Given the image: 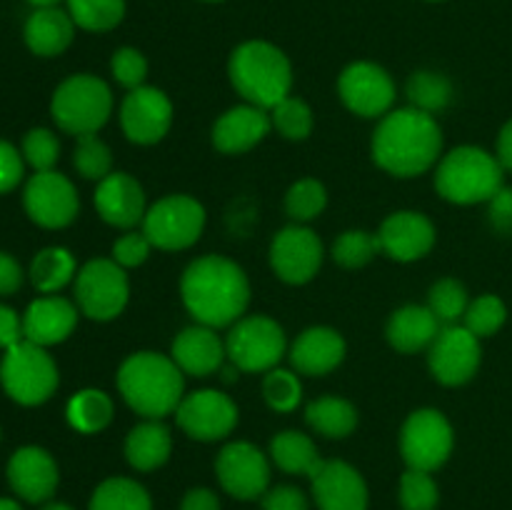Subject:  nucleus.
I'll list each match as a JSON object with an SVG mask.
<instances>
[{
    "label": "nucleus",
    "mask_w": 512,
    "mask_h": 510,
    "mask_svg": "<svg viewBox=\"0 0 512 510\" xmlns=\"http://www.w3.org/2000/svg\"><path fill=\"white\" fill-rule=\"evenodd\" d=\"M180 295L188 313L208 328L235 325L250 303V283L238 263L223 255H205L185 268Z\"/></svg>",
    "instance_id": "f257e3e1"
},
{
    "label": "nucleus",
    "mask_w": 512,
    "mask_h": 510,
    "mask_svg": "<svg viewBox=\"0 0 512 510\" xmlns=\"http://www.w3.org/2000/svg\"><path fill=\"white\" fill-rule=\"evenodd\" d=\"M373 160L390 175L415 178L438 163L443 133L438 120L418 108L390 110L373 133Z\"/></svg>",
    "instance_id": "f03ea898"
},
{
    "label": "nucleus",
    "mask_w": 512,
    "mask_h": 510,
    "mask_svg": "<svg viewBox=\"0 0 512 510\" xmlns=\"http://www.w3.org/2000/svg\"><path fill=\"white\" fill-rule=\"evenodd\" d=\"M183 375L173 358L143 350L123 360L118 390L125 403L145 420H163L165 415H173L185 398Z\"/></svg>",
    "instance_id": "7ed1b4c3"
},
{
    "label": "nucleus",
    "mask_w": 512,
    "mask_h": 510,
    "mask_svg": "<svg viewBox=\"0 0 512 510\" xmlns=\"http://www.w3.org/2000/svg\"><path fill=\"white\" fill-rule=\"evenodd\" d=\"M228 75L245 103L273 110L293 88V65L288 55L265 40H248L230 55Z\"/></svg>",
    "instance_id": "20e7f679"
},
{
    "label": "nucleus",
    "mask_w": 512,
    "mask_h": 510,
    "mask_svg": "<svg viewBox=\"0 0 512 510\" xmlns=\"http://www.w3.org/2000/svg\"><path fill=\"white\" fill-rule=\"evenodd\" d=\"M503 165L488 150L463 145L440 160L435 188L448 203L475 205L488 203L503 188Z\"/></svg>",
    "instance_id": "39448f33"
},
{
    "label": "nucleus",
    "mask_w": 512,
    "mask_h": 510,
    "mask_svg": "<svg viewBox=\"0 0 512 510\" xmlns=\"http://www.w3.org/2000/svg\"><path fill=\"white\" fill-rule=\"evenodd\" d=\"M113 113V93L98 75L78 73L65 78L50 100V115L63 133L83 138L98 135Z\"/></svg>",
    "instance_id": "423d86ee"
},
{
    "label": "nucleus",
    "mask_w": 512,
    "mask_h": 510,
    "mask_svg": "<svg viewBox=\"0 0 512 510\" xmlns=\"http://www.w3.org/2000/svg\"><path fill=\"white\" fill-rule=\"evenodd\" d=\"M58 383V365L43 345L23 340L5 350L0 360V385L5 395L18 405H25V408L43 405L45 400L53 398Z\"/></svg>",
    "instance_id": "0eeeda50"
},
{
    "label": "nucleus",
    "mask_w": 512,
    "mask_h": 510,
    "mask_svg": "<svg viewBox=\"0 0 512 510\" xmlns=\"http://www.w3.org/2000/svg\"><path fill=\"white\" fill-rule=\"evenodd\" d=\"M288 340L283 328L268 315H248L230 328L225 353L245 373H268L283 360Z\"/></svg>",
    "instance_id": "6e6552de"
},
{
    "label": "nucleus",
    "mask_w": 512,
    "mask_h": 510,
    "mask_svg": "<svg viewBox=\"0 0 512 510\" xmlns=\"http://www.w3.org/2000/svg\"><path fill=\"white\" fill-rule=\"evenodd\" d=\"M453 445V425L435 408H420L410 413L400 430V455L410 470L435 473L448 463Z\"/></svg>",
    "instance_id": "1a4fd4ad"
},
{
    "label": "nucleus",
    "mask_w": 512,
    "mask_h": 510,
    "mask_svg": "<svg viewBox=\"0 0 512 510\" xmlns=\"http://www.w3.org/2000/svg\"><path fill=\"white\" fill-rule=\"evenodd\" d=\"M128 298V275L115 260L95 258L75 275V300L85 318L100 323L118 318L128 305Z\"/></svg>",
    "instance_id": "9d476101"
},
{
    "label": "nucleus",
    "mask_w": 512,
    "mask_h": 510,
    "mask_svg": "<svg viewBox=\"0 0 512 510\" xmlns=\"http://www.w3.org/2000/svg\"><path fill=\"white\" fill-rule=\"evenodd\" d=\"M205 228V208L190 195H168L150 205L143 233L160 250H185L198 243Z\"/></svg>",
    "instance_id": "9b49d317"
},
{
    "label": "nucleus",
    "mask_w": 512,
    "mask_h": 510,
    "mask_svg": "<svg viewBox=\"0 0 512 510\" xmlns=\"http://www.w3.org/2000/svg\"><path fill=\"white\" fill-rule=\"evenodd\" d=\"M23 208L35 225L48 230L68 228L80 210V198L75 185L58 170L35 173L25 183Z\"/></svg>",
    "instance_id": "f8f14e48"
},
{
    "label": "nucleus",
    "mask_w": 512,
    "mask_h": 510,
    "mask_svg": "<svg viewBox=\"0 0 512 510\" xmlns=\"http://www.w3.org/2000/svg\"><path fill=\"white\" fill-rule=\"evenodd\" d=\"M480 358V338L465 325H445L428 348L430 373L448 388H458L473 380L480 368Z\"/></svg>",
    "instance_id": "ddd939ff"
},
{
    "label": "nucleus",
    "mask_w": 512,
    "mask_h": 510,
    "mask_svg": "<svg viewBox=\"0 0 512 510\" xmlns=\"http://www.w3.org/2000/svg\"><path fill=\"white\" fill-rule=\"evenodd\" d=\"M178 425L188 438L200 443L228 438L238 425V405L220 390H195L180 400L175 410Z\"/></svg>",
    "instance_id": "4468645a"
},
{
    "label": "nucleus",
    "mask_w": 512,
    "mask_h": 510,
    "mask_svg": "<svg viewBox=\"0 0 512 510\" xmlns=\"http://www.w3.org/2000/svg\"><path fill=\"white\" fill-rule=\"evenodd\" d=\"M215 475L228 495L238 500H258L270 488V463L253 443H228L215 460Z\"/></svg>",
    "instance_id": "2eb2a0df"
},
{
    "label": "nucleus",
    "mask_w": 512,
    "mask_h": 510,
    "mask_svg": "<svg viewBox=\"0 0 512 510\" xmlns=\"http://www.w3.org/2000/svg\"><path fill=\"white\" fill-rule=\"evenodd\" d=\"M338 93L345 108L360 118L388 115L395 103V83L388 70L368 60H358L343 70L338 80Z\"/></svg>",
    "instance_id": "dca6fc26"
},
{
    "label": "nucleus",
    "mask_w": 512,
    "mask_h": 510,
    "mask_svg": "<svg viewBox=\"0 0 512 510\" xmlns=\"http://www.w3.org/2000/svg\"><path fill=\"white\" fill-rule=\"evenodd\" d=\"M270 265L283 283H310L323 265V243L310 228L288 225L270 243Z\"/></svg>",
    "instance_id": "f3484780"
},
{
    "label": "nucleus",
    "mask_w": 512,
    "mask_h": 510,
    "mask_svg": "<svg viewBox=\"0 0 512 510\" xmlns=\"http://www.w3.org/2000/svg\"><path fill=\"white\" fill-rule=\"evenodd\" d=\"M120 125L130 143H160L173 125V103L163 90L140 85L125 95L120 105Z\"/></svg>",
    "instance_id": "a211bd4d"
},
{
    "label": "nucleus",
    "mask_w": 512,
    "mask_h": 510,
    "mask_svg": "<svg viewBox=\"0 0 512 510\" xmlns=\"http://www.w3.org/2000/svg\"><path fill=\"white\" fill-rule=\"evenodd\" d=\"M8 485L20 500L43 505L53 500L60 483V470L53 455L40 445H23L8 460Z\"/></svg>",
    "instance_id": "6ab92c4d"
},
{
    "label": "nucleus",
    "mask_w": 512,
    "mask_h": 510,
    "mask_svg": "<svg viewBox=\"0 0 512 510\" xmlns=\"http://www.w3.org/2000/svg\"><path fill=\"white\" fill-rule=\"evenodd\" d=\"M310 483L318 510H368L365 478L345 460H323Z\"/></svg>",
    "instance_id": "aec40b11"
},
{
    "label": "nucleus",
    "mask_w": 512,
    "mask_h": 510,
    "mask_svg": "<svg viewBox=\"0 0 512 510\" xmlns=\"http://www.w3.org/2000/svg\"><path fill=\"white\" fill-rule=\"evenodd\" d=\"M380 250L398 263L425 258L435 245V225L415 210H398L380 225Z\"/></svg>",
    "instance_id": "412c9836"
},
{
    "label": "nucleus",
    "mask_w": 512,
    "mask_h": 510,
    "mask_svg": "<svg viewBox=\"0 0 512 510\" xmlns=\"http://www.w3.org/2000/svg\"><path fill=\"white\" fill-rule=\"evenodd\" d=\"M93 200L100 218L115 228H135L138 223H143L145 213H148L143 185L128 173H110L108 178L100 180Z\"/></svg>",
    "instance_id": "4be33fe9"
},
{
    "label": "nucleus",
    "mask_w": 512,
    "mask_h": 510,
    "mask_svg": "<svg viewBox=\"0 0 512 510\" xmlns=\"http://www.w3.org/2000/svg\"><path fill=\"white\" fill-rule=\"evenodd\" d=\"M270 128H273V120L263 108L250 103L235 105L215 120L213 145L225 155L248 153L255 145L263 143Z\"/></svg>",
    "instance_id": "5701e85b"
},
{
    "label": "nucleus",
    "mask_w": 512,
    "mask_h": 510,
    "mask_svg": "<svg viewBox=\"0 0 512 510\" xmlns=\"http://www.w3.org/2000/svg\"><path fill=\"white\" fill-rule=\"evenodd\" d=\"M75 325H78V310L60 295H43V298L33 300L23 313L25 340L43 345V348L68 340Z\"/></svg>",
    "instance_id": "b1692460"
},
{
    "label": "nucleus",
    "mask_w": 512,
    "mask_h": 510,
    "mask_svg": "<svg viewBox=\"0 0 512 510\" xmlns=\"http://www.w3.org/2000/svg\"><path fill=\"white\" fill-rule=\"evenodd\" d=\"M225 343L218 338L215 328L208 325H190V328L180 330L170 348V358L175 360L185 375H195V378H208L210 373L223 365L225 360Z\"/></svg>",
    "instance_id": "393cba45"
},
{
    "label": "nucleus",
    "mask_w": 512,
    "mask_h": 510,
    "mask_svg": "<svg viewBox=\"0 0 512 510\" xmlns=\"http://www.w3.org/2000/svg\"><path fill=\"white\" fill-rule=\"evenodd\" d=\"M345 340L338 330L333 328H308L298 335V340L290 348V365L300 375H328L345 360Z\"/></svg>",
    "instance_id": "a878e982"
},
{
    "label": "nucleus",
    "mask_w": 512,
    "mask_h": 510,
    "mask_svg": "<svg viewBox=\"0 0 512 510\" xmlns=\"http://www.w3.org/2000/svg\"><path fill=\"white\" fill-rule=\"evenodd\" d=\"M23 38L30 53L40 55V58H55L73 43L75 23L68 10H60L58 5L35 8L33 15L25 20Z\"/></svg>",
    "instance_id": "bb28decb"
},
{
    "label": "nucleus",
    "mask_w": 512,
    "mask_h": 510,
    "mask_svg": "<svg viewBox=\"0 0 512 510\" xmlns=\"http://www.w3.org/2000/svg\"><path fill=\"white\" fill-rule=\"evenodd\" d=\"M440 330L443 325L428 305H405L390 315L385 335L398 353H418L433 345Z\"/></svg>",
    "instance_id": "cd10ccee"
},
{
    "label": "nucleus",
    "mask_w": 512,
    "mask_h": 510,
    "mask_svg": "<svg viewBox=\"0 0 512 510\" xmlns=\"http://www.w3.org/2000/svg\"><path fill=\"white\" fill-rule=\"evenodd\" d=\"M170 453H173V435L163 420H143L125 438V460L140 473L163 468Z\"/></svg>",
    "instance_id": "c85d7f7f"
},
{
    "label": "nucleus",
    "mask_w": 512,
    "mask_h": 510,
    "mask_svg": "<svg viewBox=\"0 0 512 510\" xmlns=\"http://www.w3.org/2000/svg\"><path fill=\"white\" fill-rule=\"evenodd\" d=\"M270 458L283 473L308 475V478H313L323 465L318 445L310 440V435L300 433V430H283V433L275 435L273 443H270Z\"/></svg>",
    "instance_id": "c756f323"
},
{
    "label": "nucleus",
    "mask_w": 512,
    "mask_h": 510,
    "mask_svg": "<svg viewBox=\"0 0 512 510\" xmlns=\"http://www.w3.org/2000/svg\"><path fill=\"white\" fill-rule=\"evenodd\" d=\"M305 420L315 433L325 435V438H348L355 428H358V410L350 400L335 398H318L305 408Z\"/></svg>",
    "instance_id": "7c9ffc66"
},
{
    "label": "nucleus",
    "mask_w": 512,
    "mask_h": 510,
    "mask_svg": "<svg viewBox=\"0 0 512 510\" xmlns=\"http://www.w3.org/2000/svg\"><path fill=\"white\" fill-rule=\"evenodd\" d=\"M65 415H68V423L73 425L78 433H100V430L108 428L110 420H113V400H110V395L103 393V390H78V393L68 400Z\"/></svg>",
    "instance_id": "2f4dec72"
},
{
    "label": "nucleus",
    "mask_w": 512,
    "mask_h": 510,
    "mask_svg": "<svg viewBox=\"0 0 512 510\" xmlns=\"http://www.w3.org/2000/svg\"><path fill=\"white\" fill-rule=\"evenodd\" d=\"M30 283L35 290L43 295H53L63 290L70 280L75 278V258L70 250L58 248H43L30 263Z\"/></svg>",
    "instance_id": "473e14b6"
},
{
    "label": "nucleus",
    "mask_w": 512,
    "mask_h": 510,
    "mask_svg": "<svg viewBox=\"0 0 512 510\" xmlns=\"http://www.w3.org/2000/svg\"><path fill=\"white\" fill-rule=\"evenodd\" d=\"M88 510H153L150 493L133 478H108L93 490Z\"/></svg>",
    "instance_id": "72a5a7b5"
},
{
    "label": "nucleus",
    "mask_w": 512,
    "mask_h": 510,
    "mask_svg": "<svg viewBox=\"0 0 512 510\" xmlns=\"http://www.w3.org/2000/svg\"><path fill=\"white\" fill-rule=\"evenodd\" d=\"M410 100V108H418L423 113H438L445 110L453 100V83L443 73L435 70H418L410 75L408 88H405Z\"/></svg>",
    "instance_id": "f704fd0d"
},
{
    "label": "nucleus",
    "mask_w": 512,
    "mask_h": 510,
    "mask_svg": "<svg viewBox=\"0 0 512 510\" xmlns=\"http://www.w3.org/2000/svg\"><path fill=\"white\" fill-rule=\"evenodd\" d=\"M68 13L78 28L105 33L125 18V0H68Z\"/></svg>",
    "instance_id": "c9c22d12"
},
{
    "label": "nucleus",
    "mask_w": 512,
    "mask_h": 510,
    "mask_svg": "<svg viewBox=\"0 0 512 510\" xmlns=\"http://www.w3.org/2000/svg\"><path fill=\"white\" fill-rule=\"evenodd\" d=\"M468 305V290L455 278L438 280L428 293V308L433 310V315L440 320L443 328L445 325H458V320L465 318Z\"/></svg>",
    "instance_id": "e433bc0d"
},
{
    "label": "nucleus",
    "mask_w": 512,
    "mask_h": 510,
    "mask_svg": "<svg viewBox=\"0 0 512 510\" xmlns=\"http://www.w3.org/2000/svg\"><path fill=\"white\" fill-rule=\"evenodd\" d=\"M325 205H328V190L315 178L298 180V183L290 185L288 195H285V213L295 223H310L323 213Z\"/></svg>",
    "instance_id": "4c0bfd02"
},
{
    "label": "nucleus",
    "mask_w": 512,
    "mask_h": 510,
    "mask_svg": "<svg viewBox=\"0 0 512 510\" xmlns=\"http://www.w3.org/2000/svg\"><path fill=\"white\" fill-rule=\"evenodd\" d=\"M378 253H383L378 233H368V230H345L333 243V260L350 270L368 265Z\"/></svg>",
    "instance_id": "58836bf2"
},
{
    "label": "nucleus",
    "mask_w": 512,
    "mask_h": 510,
    "mask_svg": "<svg viewBox=\"0 0 512 510\" xmlns=\"http://www.w3.org/2000/svg\"><path fill=\"white\" fill-rule=\"evenodd\" d=\"M270 120H273V128L285 140H305L313 133V110L308 108V103H303L300 98H293V95L280 100L270 110Z\"/></svg>",
    "instance_id": "ea45409f"
},
{
    "label": "nucleus",
    "mask_w": 512,
    "mask_h": 510,
    "mask_svg": "<svg viewBox=\"0 0 512 510\" xmlns=\"http://www.w3.org/2000/svg\"><path fill=\"white\" fill-rule=\"evenodd\" d=\"M73 165L85 180H98L100 183L113 173V153L98 135H83L75 145Z\"/></svg>",
    "instance_id": "a19ab883"
},
{
    "label": "nucleus",
    "mask_w": 512,
    "mask_h": 510,
    "mask_svg": "<svg viewBox=\"0 0 512 510\" xmlns=\"http://www.w3.org/2000/svg\"><path fill=\"white\" fill-rule=\"evenodd\" d=\"M508 320V308H505L503 300L498 295H480L478 300L468 305L465 310L463 325L478 338H490V335L498 333L500 328Z\"/></svg>",
    "instance_id": "79ce46f5"
},
{
    "label": "nucleus",
    "mask_w": 512,
    "mask_h": 510,
    "mask_svg": "<svg viewBox=\"0 0 512 510\" xmlns=\"http://www.w3.org/2000/svg\"><path fill=\"white\" fill-rule=\"evenodd\" d=\"M440 503V488L433 473L405 470L400 478V505L403 510H435Z\"/></svg>",
    "instance_id": "37998d69"
},
{
    "label": "nucleus",
    "mask_w": 512,
    "mask_h": 510,
    "mask_svg": "<svg viewBox=\"0 0 512 510\" xmlns=\"http://www.w3.org/2000/svg\"><path fill=\"white\" fill-rule=\"evenodd\" d=\"M20 153H23V160L35 170V173L55 170V163H58L60 158V140L53 130L33 128L23 135Z\"/></svg>",
    "instance_id": "c03bdc74"
},
{
    "label": "nucleus",
    "mask_w": 512,
    "mask_h": 510,
    "mask_svg": "<svg viewBox=\"0 0 512 510\" xmlns=\"http://www.w3.org/2000/svg\"><path fill=\"white\" fill-rule=\"evenodd\" d=\"M263 398L273 410L290 413V410L298 408L300 398H303V385L293 370L273 368L268 370L263 380Z\"/></svg>",
    "instance_id": "a18cd8bd"
},
{
    "label": "nucleus",
    "mask_w": 512,
    "mask_h": 510,
    "mask_svg": "<svg viewBox=\"0 0 512 510\" xmlns=\"http://www.w3.org/2000/svg\"><path fill=\"white\" fill-rule=\"evenodd\" d=\"M110 70H113V78L118 80L123 88L135 90L145 83V78H148V60H145V55L140 53V50L120 48L113 53Z\"/></svg>",
    "instance_id": "49530a36"
},
{
    "label": "nucleus",
    "mask_w": 512,
    "mask_h": 510,
    "mask_svg": "<svg viewBox=\"0 0 512 510\" xmlns=\"http://www.w3.org/2000/svg\"><path fill=\"white\" fill-rule=\"evenodd\" d=\"M153 243L145 233H125L123 238L115 240L113 245V260L120 268H138L148 260Z\"/></svg>",
    "instance_id": "de8ad7c7"
},
{
    "label": "nucleus",
    "mask_w": 512,
    "mask_h": 510,
    "mask_svg": "<svg viewBox=\"0 0 512 510\" xmlns=\"http://www.w3.org/2000/svg\"><path fill=\"white\" fill-rule=\"evenodd\" d=\"M25 175V160L15 145L0 140V195L10 193L20 185Z\"/></svg>",
    "instance_id": "09e8293b"
},
{
    "label": "nucleus",
    "mask_w": 512,
    "mask_h": 510,
    "mask_svg": "<svg viewBox=\"0 0 512 510\" xmlns=\"http://www.w3.org/2000/svg\"><path fill=\"white\" fill-rule=\"evenodd\" d=\"M263 510H310L308 495L295 485H275L260 498Z\"/></svg>",
    "instance_id": "8fccbe9b"
},
{
    "label": "nucleus",
    "mask_w": 512,
    "mask_h": 510,
    "mask_svg": "<svg viewBox=\"0 0 512 510\" xmlns=\"http://www.w3.org/2000/svg\"><path fill=\"white\" fill-rule=\"evenodd\" d=\"M490 210V225H493L495 233L500 235H512V188L503 185L493 198L488 200Z\"/></svg>",
    "instance_id": "3c124183"
},
{
    "label": "nucleus",
    "mask_w": 512,
    "mask_h": 510,
    "mask_svg": "<svg viewBox=\"0 0 512 510\" xmlns=\"http://www.w3.org/2000/svg\"><path fill=\"white\" fill-rule=\"evenodd\" d=\"M23 340V315L15 313L10 305L0 303V350H10Z\"/></svg>",
    "instance_id": "603ef678"
},
{
    "label": "nucleus",
    "mask_w": 512,
    "mask_h": 510,
    "mask_svg": "<svg viewBox=\"0 0 512 510\" xmlns=\"http://www.w3.org/2000/svg\"><path fill=\"white\" fill-rule=\"evenodd\" d=\"M23 280L25 273L23 268H20L18 260L10 253H5V250H0V295L18 293Z\"/></svg>",
    "instance_id": "864d4df0"
},
{
    "label": "nucleus",
    "mask_w": 512,
    "mask_h": 510,
    "mask_svg": "<svg viewBox=\"0 0 512 510\" xmlns=\"http://www.w3.org/2000/svg\"><path fill=\"white\" fill-rule=\"evenodd\" d=\"M180 510H220V500L210 488H193L185 493Z\"/></svg>",
    "instance_id": "5fc2aeb1"
},
{
    "label": "nucleus",
    "mask_w": 512,
    "mask_h": 510,
    "mask_svg": "<svg viewBox=\"0 0 512 510\" xmlns=\"http://www.w3.org/2000/svg\"><path fill=\"white\" fill-rule=\"evenodd\" d=\"M495 158L500 160V165H503V170H508L512 173V120L503 125V130H500L498 135V155Z\"/></svg>",
    "instance_id": "6e6d98bb"
},
{
    "label": "nucleus",
    "mask_w": 512,
    "mask_h": 510,
    "mask_svg": "<svg viewBox=\"0 0 512 510\" xmlns=\"http://www.w3.org/2000/svg\"><path fill=\"white\" fill-rule=\"evenodd\" d=\"M40 510H75V508L68 503H60V500H48V503H43V508Z\"/></svg>",
    "instance_id": "4d7b16f0"
},
{
    "label": "nucleus",
    "mask_w": 512,
    "mask_h": 510,
    "mask_svg": "<svg viewBox=\"0 0 512 510\" xmlns=\"http://www.w3.org/2000/svg\"><path fill=\"white\" fill-rule=\"evenodd\" d=\"M0 510H23V505L15 498H0Z\"/></svg>",
    "instance_id": "13d9d810"
},
{
    "label": "nucleus",
    "mask_w": 512,
    "mask_h": 510,
    "mask_svg": "<svg viewBox=\"0 0 512 510\" xmlns=\"http://www.w3.org/2000/svg\"><path fill=\"white\" fill-rule=\"evenodd\" d=\"M28 3H33L35 8H50V5H58L60 0H28Z\"/></svg>",
    "instance_id": "bf43d9fd"
},
{
    "label": "nucleus",
    "mask_w": 512,
    "mask_h": 510,
    "mask_svg": "<svg viewBox=\"0 0 512 510\" xmlns=\"http://www.w3.org/2000/svg\"><path fill=\"white\" fill-rule=\"evenodd\" d=\"M205 3H220V0H205Z\"/></svg>",
    "instance_id": "052dcab7"
},
{
    "label": "nucleus",
    "mask_w": 512,
    "mask_h": 510,
    "mask_svg": "<svg viewBox=\"0 0 512 510\" xmlns=\"http://www.w3.org/2000/svg\"><path fill=\"white\" fill-rule=\"evenodd\" d=\"M430 3H438V0H430Z\"/></svg>",
    "instance_id": "680f3d73"
}]
</instances>
